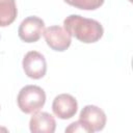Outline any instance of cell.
<instances>
[{"label": "cell", "instance_id": "cell-3", "mask_svg": "<svg viewBox=\"0 0 133 133\" xmlns=\"http://www.w3.org/2000/svg\"><path fill=\"white\" fill-rule=\"evenodd\" d=\"M43 34L48 47L56 52H63L71 46L72 36L61 26H49L44 29Z\"/></svg>", "mask_w": 133, "mask_h": 133}, {"label": "cell", "instance_id": "cell-7", "mask_svg": "<svg viewBox=\"0 0 133 133\" xmlns=\"http://www.w3.org/2000/svg\"><path fill=\"white\" fill-rule=\"evenodd\" d=\"M79 119H81L92 133L103 130L107 118L105 112L100 107L96 105H86L80 111Z\"/></svg>", "mask_w": 133, "mask_h": 133}, {"label": "cell", "instance_id": "cell-10", "mask_svg": "<svg viewBox=\"0 0 133 133\" xmlns=\"http://www.w3.org/2000/svg\"><path fill=\"white\" fill-rule=\"evenodd\" d=\"M71 6L82 10H95L101 7L105 0H63Z\"/></svg>", "mask_w": 133, "mask_h": 133}, {"label": "cell", "instance_id": "cell-1", "mask_svg": "<svg viewBox=\"0 0 133 133\" xmlns=\"http://www.w3.org/2000/svg\"><path fill=\"white\" fill-rule=\"evenodd\" d=\"M63 28L71 36L84 44L97 43L104 34V29L100 22L80 15L68 16L63 20Z\"/></svg>", "mask_w": 133, "mask_h": 133}, {"label": "cell", "instance_id": "cell-4", "mask_svg": "<svg viewBox=\"0 0 133 133\" xmlns=\"http://www.w3.org/2000/svg\"><path fill=\"white\" fill-rule=\"evenodd\" d=\"M22 66L25 75L31 79H41L47 72L46 58L37 51L27 52L23 58Z\"/></svg>", "mask_w": 133, "mask_h": 133}, {"label": "cell", "instance_id": "cell-5", "mask_svg": "<svg viewBox=\"0 0 133 133\" xmlns=\"http://www.w3.org/2000/svg\"><path fill=\"white\" fill-rule=\"evenodd\" d=\"M44 29L45 22L36 16H30L21 22L18 35L25 43H35L41 38Z\"/></svg>", "mask_w": 133, "mask_h": 133}, {"label": "cell", "instance_id": "cell-8", "mask_svg": "<svg viewBox=\"0 0 133 133\" xmlns=\"http://www.w3.org/2000/svg\"><path fill=\"white\" fill-rule=\"evenodd\" d=\"M29 129L32 133H53L56 129V122L50 113L36 111L32 113L29 121Z\"/></svg>", "mask_w": 133, "mask_h": 133}, {"label": "cell", "instance_id": "cell-9", "mask_svg": "<svg viewBox=\"0 0 133 133\" xmlns=\"http://www.w3.org/2000/svg\"><path fill=\"white\" fill-rule=\"evenodd\" d=\"M17 15L16 0H0V27H7L12 24Z\"/></svg>", "mask_w": 133, "mask_h": 133}, {"label": "cell", "instance_id": "cell-11", "mask_svg": "<svg viewBox=\"0 0 133 133\" xmlns=\"http://www.w3.org/2000/svg\"><path fill=\"white\" fill-rule=\"evenodd\" d=\"M66 133H77V132H86V133H91L90 129L81 121L78 119L72 124L69 125V127L65 128L64 130Z\"/></svg>", "mask_w": 133, "mask_h": 133}, {"label": "cell", "instance_id": "cell-2", "mask_svg": "<svg viewBox=\"0 0 133 133\" xmlns=\"http://www.w3.org/2000/svg\"><path fill=\"white\" fill-rule=\"evenodd\" d=\"M17 103L22 112L32 114L44 107L46 103V92L37 85H26L20 89Z\"/></svg>", "mask_w": 133, "mask_h": 133}, {"label": "cell", "instance_id": "cell-6", "mask_svg": "<svg viewBox=\"0 0 133 133\" xmlns=\"http://www.w3.org/2000/svg\"><path fill=\"white\" fill-rule=\"evenodd\" d=\"M52 110L58 118L69 119L73 117L78 110L77 100L70 94H60L54 98Z\"/></svg>", "mask_w": 133, "mask_h": 133}]
</instances>
